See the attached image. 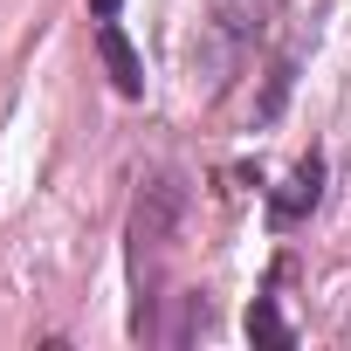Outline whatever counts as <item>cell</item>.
<instances>
[{"label": "cell", "instance_id": "6da1fadb", "mask_svg": "<svg viewBox=\"0 0 351 351\" xmlns=\"http://www.w3.org/2000/svg\"><path fill=\"white\" fill-rule=\"evenodd\" d=\"M186 221V180L180 172H145L138 193H131V221H124V262H131V337H152L158 330V289H165V248Z\"/></svg>", "mask_w": 351, "mask_h": 351}, {"label": "cell", "instance_id": "7a4b0ae2", "mask_svg": "<svg viewBox=\"0 0 351 351\" xmlns=\"http://www.w3.org/2000/svg\"><path fill=\"white\" fill-rule=\"evenodd\" d=\"M97 56H104V76H110V90L138 104V97H145V56L131 49L124 21H97Z\"/></svg>", "mask_w": 351, "mask_h": 351}, {"label": "cell", "instance_id": "3957f363", "mask_svg": "<svg viewBox=\"0 0 351 351\" xmlns=\"http://www.w3.org/2000/svg\"><path fill=\"white\" fill-rule=\"evenodd\" d=\"M317 200H324V152H310L289 180L269 193V221L276 228H289V221H303V214H317Z\"/></svg>", "mask_w": 351, "mask_h": 351}, {"label": "cell", "instance_id": "277c9868", "mask_svg": "<svg viewBox=\"0 0 351 351\" xmlns=\"http://www.w3.org/2000/svg\"><path fill=\"white\" fill-rule=\"evenodd\" d=\"M248 344H262V351H289V344H296V330L282 324L276 296H255V303H248Z\"/></svg>", "mask_w": 351, "mask_h": 351}, {"label": "cell", "instance_id": "5b68a950", "mask_svg": "<svg viewBox=\"0 0 351 351\" xmlns=\"http://www.w3.org/2000/svg\"><path fill=\"white\" fill-rule=\"evenodd\" d=\"M124 14V0H90V21H117Z\"/></svg>", "mask_w": 351, "mask_h": 351}]
</instances>
